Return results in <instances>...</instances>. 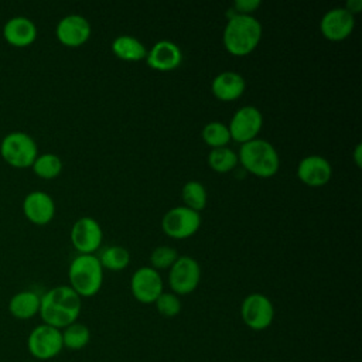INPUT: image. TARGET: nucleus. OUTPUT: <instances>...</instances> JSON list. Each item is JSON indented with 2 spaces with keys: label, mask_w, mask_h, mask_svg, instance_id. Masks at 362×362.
I'll use <instances>...</instances> for the list:
<instances>
[{
  "label": "nucleus",
  "mask_w": 362,
  "mask_h": 362,
  "mask_svg": "<svg viewBox=\"0 0 362 362\" xmlns=\"http://www.w3.org/2000/svg\"><path fill=\"white\" fill-rule=\"evenodd\" d=\"M238 163V153L228 146L211 148L208 154V165L211 167V170L219 174H225L235 170Z\"/></svg>",
  "instance_id": "b1692460"
},
{
  "label": "nucleus",
  "mask_w": 362,
  "mask_h": 362,
  "mask_svg": "<svg viewBox=\"0 0 362 362\" xmlns=\"http://www.w3.org/2000/svg\"><path fill=\"white\" fill-rule=\"evenodd\" d=\"M201 281V266L191 256H178L168 272L171 293L177 296L191 294Z\"/></svg>",
  "instance_id": "1a4fd4ad"
},
{
  "label": "nucleus",
  "mask_w": 362,
  "mask_h": 362,
  "mask_svg": "<svg viewBox=\"0 0 362 362\" xmlns=\"http://www.w3.org/2000/svg\"><path fill=\"white\" fill-rule=\"evenodd\" d=\"M245 89V78L235 71H223L218 74L211 82L212 95L222 102H232L239 99Z\"/></svg>",
  "instance_id": "6ab92c4d"
},
{
  "label": "nucleus",
  "mask_w": 362,
  "mask_h": 362,
  "mask_svg": "<svg viewBox=\"0 0 362 362\" xmlns=\"http://www.w3.org/2000/svg\"><path fill=\"white\" fill-rule=\"evenodd\" d=\"M154 305H156V310L158 311V314L165 318L177 317L182 308L180 296H177L171 291H163L158 296V298L154 301Z\"/></svg>",
  "instance_id": "cd10ccee"
},
{
  "label": "nucleus",
  "mask_w": 362,
  "mask_h": 362,
  "mask_svg": "<svg viewBox=\"0 0 362 362\" xmlns=\"http://www.w3.org/2000/svg\"><path fill=\"white\" fill-rule=\"evenodd\" d=\"M298 180L308 187H322L332 177L329 161L318 154H310L300 160L297 165Z\"/></svg>",
  "instance_id": "2eb2a0df"
},
{
  "label": "nucleus",
  "mask_w": 362,
  "mask_h": 362,
  "mask_svg": "<svg viewBox=\"0 0 362 362\" xmlns=\"http://www.w3.org/2000/svg\"><path fill=\"white\" fill-rule=\"evenodd\" d=\"M262 126H263L262 112L256 106L246 105L239 107L233 113L228 124V130L230 134V140L243 144L253 139H257V134L260 133Z\"/></svg>",
  "instance_id": "9d476101"
},
{
  "label": "nucleus",
  "mask_w": 362,
  "mask_h": 362,
  "mask_svg": "<svg viewBox=\"0 0 362 362\" xmlns=\"http://www.w3.org/2000/svg\"><path fill=\"white\" fill-rule=\"evenodd\" d=\"M82 310V298L66 284L55 286L41 296L40 311L42 322L62 329L78 321Z\"/></svg>",
  "instance_id": "f257e3e1"
},
{
  "label": "nucleus",
  "mask_w": 362,
  "mask_h": 362,
  "mask_svg": "<svg viewBox=\"0 0 362 362\" xmlns=\"http://www.w3.org/2000/svg\"><path fill=\"white\" fill-rule=\"evenodd\" d=\"M1 158L14 168H28L38 156L35 140L25 132H10L0 143Z\"/></svg>",
  "instance_id": "39448f33"
},
{
  "label": "nucleus",
  "mask_w": 362,
  "mask_h": 362,
  "mask_svg": "<svg viewBox=\"0 0 362 362\" xmlns=\"http://www.w3.org/2000/svg\"><path fill=\"white\" fill-rule=\"evenodd\" d=\"M238 160L247 173L260 178L273 177L280 167L276 147L270 141L259 137L240 144Z\"/></svg>",
  "instance_id": "7ed1b4c3"
},
{
  "label": "nucleus",
  "mask_w": 362,
  "mask_h": 362,
  "mask_svg": "<svg viewBox=\"0 0 362 362\" xmlns=\"http://www.w3.org/2000/svg\"><path fill=\"white\" fill-rule=\"evenodd\" d=\"M181 199L184 202V206L199 212L206 206L208 194H206V189H205L204 184H201L199 181L191 180V181H187L182 185Z\"/></svg>",
  "instance_id": "393cba45"
},
{
  "label": "nucleus",
  "mask_w": 362,
  "mask_h": 362,
  "mask_svg": "<svg viewBox=\"0 0 362 362\" xmlns=\"http://www.w3.org/2000/svg\"><path fill=\"white\" fill-rule=\"evenodd\" d=\"M4 40L17 48H25L31 45L37 38L35 23L24 16H16L6 21L3 27Z\"/></svg>",
  "instance_id": "a211bd4d"
},
{
  "label": "nucleus",
  "mask_w": 362,
  "mask_h": 362,
  "mask_svg": "<svg viewBox=\"0 0 362 362\" xmlns=\"http://www.w3.org/2000/svg\"><path fill=\"white\" fill-rule=\"evenodd\" d=\"M262 33V24L256 17L232 13L225 24L222 42L229 54L245 57L257 48Z\"/></svg>",
  "instance_id": "f03ea898"
},
{
  "label": "nucleus",
  "mask_w": 362,
  "mask_h": 362,
  "mask_svg": "<svg viewBox=\"0 0 362 362\" xmlns=\"http://www.w3.org/2000/svg\"><path fill=\"white\" fill-rule=\"evenodd\" d=\"M361 158H362V146H361V143H358L354 148V160H355V164L358 167H361V164H362Z\"/></svg>",
  "instance_id": "2f4dec72"
},
{
  "label": "nucleus",
  "mask_w": 362,
  "mask_h": 362,
  "mask_svg": "<svg viewBox=\"0 0 362 362\" xmlns=\"http://www.w3.org/2000/svg\"><path fill=\"white\" fill-rule=\"evenodd\" d=\"M102 226L90 216L76 219L71 228V243L78 255H95L102 245Z\"/></svg>",
  "instance_id": "f8f14e48"
},
{
  "label": "nucleus",
  "mask_w": 362,
  "mask_h": 362,
  "mask_svg": "<svg viewBox=\"0 0 362 362\" xmlns=\"http://www.w3.org/2000/svg\"><path fill=\"white\" fill-rule=\"evenodd\" d=\"M31 168L37 177L44 180H52L61 174L62 161L59 156L54 153H42L37 156Z\"/></svg>",
  "instance_id": "a878e982"
},
{
  "label": "nucleus",
  "mask_w": 362,
  "mask_h": 362,
  "mask_svg": "<svg viewBox=\"0 0 362 362\" xmlns=\"http://www.w3.org/2000/svg\"><path fill=\"white\" fill-rule=\"evenodd\" d=\"M69 287L82 298L93 297L102 287L103 269L95 255H78L68 267Z\"/></svg>",
  "instance_id": "20e7f679"
},
{
  "label": "nucleus",
  "mask_w": 362,
  "mask_h": 362,
  "mask_svg": "<svg viewBox=\"0 0 362 362\" xmlns=\"http://www.w3.org/2000/svg\"><path fill=\"white\" fill-rule=\"evenodd\" d=\"M147 65L160 72L174 71L182 61V52L180 47L170 40H160L153 44L146 55Z\"/></svg>",
  "instance_id": "dca6fc26"
},
{
  "label": "nucleus",
  "mask_w": 362,
  "mask_h": 362,
  "mask_svg": "<svg viewBox=\"0 0 362 362\" xmlns=\"http://www.w3.org/2000/svg\"><path fill=\"white\" fill-rule=\"evenodd\" d=\"M41 296L33 290H21L8 301V311L17 320H31L38 315Z\"/></svg>",
  "instance_id": "aec40b11"
},
{
  "label": "nucleus",
  "mask_w": 362,
  "mask_h": 362,
  "mask_svg": "<svg viewBox=\"0 0 362 362\" xmlns=\"http://www.w3.org/2000/svg\"><path fill=\"white\" fill-rule=\"evenodd\" d=\"M23 214L34 225H47L55 215V202L44 191H31L23 201Z\"/></svg>",
  "instance_id": "f3484780"
},
{
  "label": "nucleus",
  "mask_w": 362,
  "mask_h": 362,
  "mask_svg": "<svg viewBox=\"0 0 362 362\" xmlns=\"http://www.w3.org/2000/svg\"><path fill=\"white\" fill-rule=\"evenodd\" d=\"M112 51L119 59L127 61V62H137V61L146 59V55H147V49L144 44L136 37L127 35V34L117 35L112 41Z\"/></svg>",
  "instance_id": "412c9836"
},
{
  "label": "nucleus",
  "mask_w": 362,
  "mask_h": 362,
  "mask_svg": "<svg viewBox=\"0 0 362 362\" xmlns=\"http://www.w3.org/2000/svg\"><path fill=\"white\" fill-rule=\"evenodd\" d=\"M202 140L206 146L211 148H218V147H225L230 141V134L228 130V124L214 120L209 122L204 126L201 132Z\"/></svg>",
  "instance_id": "bb28decb"
},
{
  "label": "nucleus",
  "mask_w": 362,
  "mask_h": 362,
  "mask_svg": "<svg viewBox=\"0 0 362 362\" xmlns=\"http://www.w3.org/2000/svg\"><path fill=\"white\" fill-rule=\"evenodd\" d=\"M355 27V16L345 7H334L328 10L321 21L320 31L329 41H342L348 38Z\"/></svg>",
  "instance_id": "4468645a"
},
{
  "label": "nucleus",
  "mask_w": 362,
  "mask_h": 362,
  "mask_svg": "<svg viewBox=\"0 0 362 362\" xmlns=\"http://www.w3.org/2000/svg\"><path fill=\"white\" fill-rule=\"evenodd\" d=\"M177 259H178L177 250L171 246H167V245L157 246L156 249H153V252L150 255L151 267L156 269V270L170 269Z\"/></svg>",
  "instance_id": "c85d7f7f"
},
{
  "label": "nucleus",
  "mask_w": 362,
  "mask_h": 362,
  "mask_svg": "<svg viewBox=\"0 0 362 362\" xmlns=\"http://www.w3.org/2000/svg\"><path fill=\"white\" fill-rule=\"evenodd\" d=\"M61 335H62L64 348L71 351L83 349L90 341V329L88 328V325L78 321L62 328Z\"/></svg>",
  "instance_id": "4be33fe9"
},
{
  "label": "nucleus",
  "mask_w": 362,
  "mask_h": 362,
  "mask_svg": "<svg viewBox=\"0 0 362 362\" xmlns=\"http://www.w3.org/2000/svg\"><path fill=\"white\" fill-rule=\"evenodd\" d=\"M163 279L158 270L151 266L139 267L130 279L132 296L141 304H154L158 296L164 291Z\"/></svg>",
  "instance_id": "9b49d317"
},
{
  "label": "nucleus",
  "mask_w": 362,
  "mask_h": 362,
  "mask_svg": "<svg viewBox=\"0 0 362 362\" xmlns=\"http://www.w3.org/2000/svg\"><path fill=\"white\" fill-rule=\"evenodd\" d=\"M98 259H99L102 269H107L112 272H120L129 266L130 253L124 246L112 245V246H106L100 252Z\"/></svg>",
  "instance_id": "5701e85b"
},
{
  "label": "nucleus",
  "mask_w": 362,
  "mask_h": 362,
  "mask_svg": "<svg viewBox=\"0 0 362 362\" xmlns=\"http://www.w3.org/2000/svg\"><path fill=\"white\" fill-rule=\"evenodd\" d=\"M201 226L199 212L184 205L168 209L161 219L163 232L173 239H187L197 233Z\"/></svg>",
  "instance_id": "6e6552de"
},
{
  "label": "nucleus",
  "mask_w": 362,
  "mask_h": 362,
  "mask_svg": "<svg viewBox=\"0 0 362 362\" xmlns=\"http://www.w3.org/2000/svg\"><path fill=\"white\" fill-rule=\"evenodd\" d=\"M240 317L247 328L263 331L269 328L274 320V305L267 296L250 293L240 304Z\"/></svg>",
  "instance_id": "0eeeda50"
},
{
  "label": "nucleus",
  "mask_w": 362,
  "mask_h": 362,
  "mask_svg": "<svg viewBox=\"0 0 362 362\" xmlns=\"http://www.w3.org/2000/svg\"><path fill=\"white\" fill-rule=\"evenodd\" d=\"M345 8H346L351 14L355 16L356 13L361 11V8H362V1H361V0H349V1L346 3Z\"/></svg>",
  "instance_id": "7c9ffc66"
},
{
  "label": "nucleus",
  "mask_w": 362,
  "mask_h": 362,
  "mask_svg": "<svg viewBox=\"0 0 362 362\" xmlns=\"http://www.w3.org/2000/svg\"><path fill=\"white\" fill-rule=\"evenodd\" d=\"M27 349L37 361H51L64 349L61 329L44 322L34 327L27 337Z\"/></svg>",
  "instance_id": "423d86ee"
},
{
  "label": "nucleus",
  "mask_w": 362,
  "mask_h": 362,
  "mask_svg": "<svg viewBox=\"0 0 362 362\" xmlns=\"http://www.w3.org/2000/svg\"><path fill=\"white\" fill-rule=\"evenodd\" d=\"M260 7L259 0H236L232 7V13L235 14H245V16H252L253 11H256Z\"/></svg>",
  "instance_id": "c756f323"
},
{
  "label": "nucleus",
  "mask_w": 362,
  "mask_h": 362,
  "mask_svg": "<svg viewBox=\"0 0 362 362\" xmlns=\"http://www.w3.org/2000/svg\"><path fill=\"white\" fill-rule=\"evenodd\" d=\"M90 33V23L81 14H68L62 17L55 27L58 41L69 48L83 45L89 40Z\"/></svg>",
  "instance_id": "ddd939ff"
}]
</instances>
